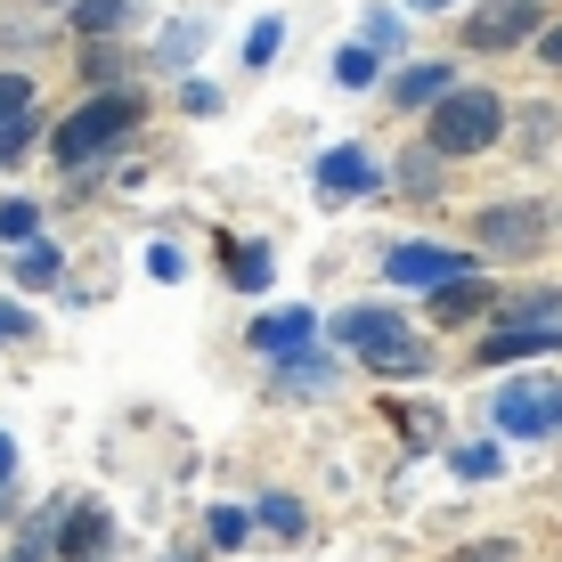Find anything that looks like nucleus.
<instances>
[{"label": "nucleus", "instance_id": "obj_5", "mask_svg": "<svg viewBox=\"0 0 562 562\" xmlns=\"http://www.w3.org/2000/svg\"><path fill=\"white\" fill-rule=\"evenodd\" d=\"M547 25H554L547 0H473V16L457 25V42H464V49H481V57H497V49L538 42Z\"/></svg>", "mask_w": 562, "mask_h": 562}, {"label": "nucleus", "instance_id": "obj_40", "mask_svg": "<svg viewBox=\"0 0 562 562\" xmlns=\"http://www.w3.org/2000/svg\"><path fill=\"white\" fill-rule=\"evenodd\" d=\"M416 9H457V0H416Z\"/></svg>", "mask_w": 562, "mask_h": 562}, {"label": "nucleus", "instance_id": "obj_37", "mask_svg": "<svg viewBox=\"0 0 562 562\" xmlns=\"http://www.w3.org/2000/svg\"><path fill=\"white\" fill-rule=\"evenodd\" d=\"M538 57H547V66L562 74V25H547V33H538Z\"/></svg>", "mask_w": 562, "mask_h": 562}, {"label": "nucleus", "instance_id": "obj_26", "mask_svg": "<svg viewBox=\"0 0 562 562\" xmlns=\"http://www.w3.org/2000/svg\"><path fill=\"white\" fill-rule=\"evenodd\" d=\"M254 521H261V530H278V538H302V506H294V497H261Z\"/></svg>", "mask_w": 562, "mask_h": 562}, {"label": "nucleus", "instance_id": "obj_13", "mask_svg": "<svg viewBox=\"0 0 562 562\" xmlns=\"http://www.w3.org/2000/svg\"><path fill=\"white\" fill-rule=\"evenodd\" d=\"M383 180L400 188V196H416V204H432L440 196V180H449V155H440L432 139H416V147H400V164L383 171Z\"/></svg>", "mask_w": 562, "mask_h": 562}, {"label": "nucleus", "instance_id": "obj_16", "mask_svg": "<svg viewBox=\"0 0 562 562\" xmlns=\"http://www.w3.org/2000/svg\"><path fill=\"white\" fill-rule=\"evenodd\" d=\"M285 367V375H278V392H294V400H310V392H335V375H342V367L335 359H318V351H294V359H278Z\"/></svg>", "mask_w": 562, "mask_h": 562}, {"label": "nucleus", "instance_id": "obj_2", "mask_svg": "<svg viewBox=\"0 0 562 562\" xmlns=\"http://www.w3.org/2000/svg\"><path fill=\"white\" fill-rule=\"evenodd\" d=\"M506 99H497L490 82H457L449 99H440L432 114H424V139H432L449 164H473V155H490L497 139H506Z\"/></svg>", "mask_w": 562, "mask_h": 562}, {"label": "nucleus", "instance_id": "obj_1", "mask_svg": "<svg viewBox=\"0 0 562 562\" xmlns=\"http://www.w3.org/2000/svg\"><path fill=\"white\" fill-rule=\"evenodd\" d=\"M139 114H147V99L139 90H99V99H82L74 114H57V131H49V164L57 171H90L99 155H114L139 131Z\"/></svg>", "mask_w": 562, "mask_h": 562}, {"label": "nucleus", "instance_id": "obj_32", "mask_svg": "<svg viewBox=\"0 0 562 562\" xmlns=\"http://www.w3.org/2000/svg\"><path fill=\"white\" fill-rule=\"evenodd\" d=\"M25 106H33V74L0 66V114H25Z\"/></svg>", "mask_w": 562, "mask_h": 562}, {"label": "nucleus", "instance_id": "obj_28", "mask_svg": "<svg viewBox=\"0 0 562 562\" xmlns=\"http://www.w3.org/2000/svg\"><path fill=\"white\" fill-rule=\"evenodd\" d=\"M278 42H285V16H261V25L245 33V66H269V57H278Z\"/></svg>", "mask_w": 562, "mask_h": 562}, {"label": "nucleus", "instance_id": "obj_15", "mask_svg": "<svg viewBox=\"0 0 562 562\" xmlns=\"http://www.w3.org/2000/svg\"><path fill=\"white\" fill-rule=\"evenodd\" d=\"M131 9H139V0H66V33L74 42H106V33L131 25Z\"/></svg>", "mask_w": 562, "mask_h": 562}, {"label": "nucleus", "instance_id": "obj_14", "mask_svg": "<svg viewBox=\"0 0 562 562\" xmlns=\"http://www.w3.org/2000/svg\"><path fill=\"white\" fill-rule=\"evenodd\" d=\"M318 342V310H269V318H254V351L261 359H294Z\"/></svg>", "mask_w": 562, "mask_h": 562}, {"label": "nucleus", "instance_id": "obj_38", "mask_svg": "<svg viewBox=\"0 0 562 562\" xmlns=\"http://www.w3.org/2000/svg\"><path fill=\"white\" fill-rule=\"evenodd\" d=\"M0 481H16V440L0 432Z\"/></svg>", "mask_w": 562, "mask_h": 562}, {"label": "nucleus", "instance_id": "obj_8", "mask_svg": "<svg viewBox=\"0 0 562 562\" xmlns=\"http://www.w3.org/2000/svg\"><path fill=\"white\" fill-rule=\"evenodd\" d=\"M449 90H457V66L449 57H424V66H400L392 82H383V99H392L400 114H432Z\"/></svg>", "mask_w": 562, "mask_h": 562}, {"label": "nucleus", "instance_id": "obj_20", "mask_svg": "<svg viewBox=\"0 0 562 562\" xmlns=\"http://www.w3.org/2000/svg\"><path fill=\"white\" fill-rule=\"evenodd\" d=\"M554 131H562V114H554V106H521L514 139H521V155H547V147H554Z\"/></svg>", "mask_w": 562, "mask_h": 562}, {"label": "nucleus", "instance_id": "obj_10", "mask_svg": "<svg viewBox=\"0 0 562 562\" xmlns=\"http://www.w3.org/2000/svg\"><path fill=\"white\" fill-rule=\"evenodd\" d=\"M375 180H383V164H375L367 147H326V155H318V196H335V204L367 196Z\"/></svg>", "mask_w": 562, "mask_h": 562}, {"label": "nucleus", "instance_id": "obj_17", "mask_svg": "<svg viewBox=\"0 0 562 562\" xmlns=\"http://www.w3.org/2000/svg\"><path fill=\"white\" fill-rule=\"evenodd\" d=\"M506 326H562V285H530L506 302Z\"/></svg>", "mask_w": 562, "mask_h": 562}, {"label": "nucleus", "instance_id": "obj_34", "mask_svg": "<svg viewBox=\"0 0 562 562\" xmlns=\"http://www.w3.org/2000/svg\"><path fill=\"white\" fill-rule=\"evenodd\" d=\"M0 342H33V310L25 302H0Z\"/></svg>", "mask_w": 562, "mask_h": 562}, {"label": "nucleus", "instance_id": "obj_12", "mask_svg": "<svg viewBox=\"0 0 562 562\" xmlns=\"http://www.w3.org/2000/svg\"><path fill=\"white\" fill-rule=\"evenodd\" d=\"M106 547H114L106 506H90V497H82V506H66V521H57V554H66V562H99Z\"/></svg>", "mask_w": 562, "mask_h": 562}, {"label": "nucleus", "instance_id": "obj_25", "mask_svg": "<svg viewBox=\"0 0 562 562\" xmlns=\"http://www.w3.org/2000/svg\"><path fill=\"white\" fill-rule=\"evenodd\" d=\"M196 49H204V25H171L164 42H155V66H188Z\"/></svg>", "mask_w": 562, "mask_h": 562}, {"label": "nucleus", "instance_id": "obj_6", "mask_svg": "<svg viewBox=\"0 0 562 562\" xmlns=\"http://www.w3.org/2000/svg\"><path fill=\"white\" fill-rule=\"evenodd\" d=\"M481 254H464V245H383V285H416V294H432V285H457L473 278Z\"/></svg>", "mask_w": 562, "mask_h": 562}, {"label": "nucleus", "instance_id": "obj_33", "mask_svg": "<svg viewBox=\"0 0 562 562\" xmlns=\"http://www.w3.org/2000/svg\"><path fill=\"white\" fill-rule=\"evenodd\" d=\"M82 66H90V82H114V74H123L131 57L114 49V33H106V42H90V57H82Z\"/></svg>", "mask_w": 562, "mask_h": 562}, {"label": "nucleus", "instance_id": "obj_11", "mask_svg": "<svg viewBox=\"0 0 562 562\" xmlns=\"http://www.w3.org/2000/svg\"><path fill=\"white\" fill-rule=\"evenodd\" d=\"M424 302H432V326H473V318H490V310H497V285L473 269V278H457V285H432Z\"/></svg>", "mask_w": 562, "mask_h": 562}, {"label": "nucleus", "instance_id": "obj_23", "mask_svg": "<svg viewBox=\"0 0 562 562\" xmlns=\"http://www.w3.org/2000/svg\"><path fill=\"white\" fill-rule=\"evenodd\" d=\"M228 278H237L245 294H261V285H269V254H261V245H228Z\"/></svg>", "mask_w": 562, "mask_h": 562}, {"label": "nucleus", "instance_id": "obj_30", "mask_svg": "<svg viewBox=\"0 0 562 562\" xmlns=\"http://www.w3.org/2000/svg\"><path fill=\"white\" fill-rule=\"evenodd\" d=\"M245 538H254V514H245V506H221V514H212V547H245Z\"/></svg>", "mask_w": 562, "mask_h": 562}, {"label": "nucleus", "instance_id": "obj_18", "mask_svg": "<svg viewBox=\"0 0 562 562\" xmlns=\"http://www.w3.org/2000/svg\"><path fill=\"white\" fill-rule=\"evenodd\" d=\"M33 139H42V123H33V106H25V114H0V171L33 164Z\"/></svg>", "mask_w": 562, "mask_h": 562}, {"label": "nucleus", "instance_id": "obj_27", "mask_svg": "<svg viewBox=\"0 0 562 562\" xmlns=\"http://www.w3.org/2000/svg\"><path fill=\"white\" fill-rule=\"evenodd\" d=\"M359 42H375L383 57H400V16H392V9H367V16H359Z\"/></svg>", "mask_w": 562, "mask_h": 562}, {"label": "nucleus", "instance_id": "obj_7", "mask_svg": "<svg viewBox=\"0 0 562 562\" xmlns=\"http://www.w3.org/2000/svg\"><path fill=\"white\" fill-rule=\"evenodd\" d=\"M408 335H416V326L400 318L392 302H359V310H342V318H335V342H342V351H359L367 367H375L383 351H400Z\"/></svg>", "mask_w": 562, "mask_h": 562}, {"label": "nucleus", "instance_id": "obj_24", "mask_svg": "<svg viewBox=\"0 0 562 562\" xmlns=\"http://www.w3.org/2000/svg\"><path fill=\"white\" fill-rule=\"evenodd\" d=\"M57 269H66V261H57V245H42V237H33L25 254H16V285H49Z\"/></svg>", "mask_w": 562, "mask_h": 562}, {"label": "nucleus", "instance_id": "obj_35", "mask_svg": "<svg viewBox=\"0 0 562 562\" xmlns=\"http://www.w3.org/2000/svg\"><path fill=\"white\" fill-rule=\"evenodd\" d=\"M147 269H155V278H188V254H180V245H155V254H147Z\"/></svg>", "mask_w": 562, "mask_h": 562}, {"label": "nucleus", "instance_id": "obj_36", "mask_svg": "<svg viewBox=\"0 0 562 562\" xmlns=\"http://www.w3.org/2000/svg\"><path fill=\"white\" fill-rule=\"evenodd\" d=\"M180 99H188V114H212V106H221V90H212V82H188Z\"/></svg>", "mask_w": 562, "mask_h": 562}, {"label": "nucleus", "instance_id": "obj_3", "mask_svg": "<svg viewBox=\"0 0 562 562\" xmlns=\"http://www.w3.org/2000/svg\"><path fill=\"white\" fill-rule=\"evenodd\" d=\"M547 237H554V204H538V196H506V204L473 212V254H490V261H530V254H547Z\"/></svg>", "mask_w": 562, "mask_h": 562}, {"label": "nucleus", "instance_id": "obj_9", "mask_svg": "<svg viewBox=\"0 0 562 562\" xmlns=\"http://www.w3.org/2000/svg\"><path fill=\"white\" fill-rule=\"evenodd\" d=\"M547 351H562V326H490L473 367H521V359H547Z\"/></svg>", "mask_w": 562, "mask_h": 562}, {"label": "nucleus", "instance_id": "obj_22", "mask_svg": "<svg viewBox=\"0 0 562 562\" xmlns=\"http://www.w3.org/2000/svg\"><path fill=\"white\" fill-rule=\"evenodd\" d=\"M0 237H9V245H33V237H42V204L9 196V204H0Z\"/></svg>", "mask_w": 562, "mask_h": 562}, {"label": "nucleus", "instance_id": "obj_31", "mask_svg": "<svg viewBox=\"0 0 562 562\" xmlns=\"http://www.w3.org/2000/svg\"><path fill=\"white\" fill-rule=\"evenodd\" d=\"M449 562H521V538H473V547H457Z\"/></svg>", "mask_w": 562, "mask_h": 562}, {"label": "nucleus", "instance_id": "obj_4", "mask_svg": "<svg viewBox=\"0 0 562 562\" xmlns=\"http://www.w3.org/2000/svg\"><path fill=\"white\" fill-rule=\"evenodd\" d=\"M490 424L506 440H554L562 432V375H514L490 400Z\"/></svg>", "mask_w": 562, "mask_h": 562}, {"label": "nucleus", "instance_id": "obj_39", "mask_svg": "<svg viewBox=\"0 0 562 562\" xmlns=\"http://www.w3.org/2000/svg\"><path fill=\"white\" fill-rule=\"evenodd\" d=\"M9 562H42V547H25V538H16V554Z\"/></svg>", "mask_w": 562, "mask_h": 562}, {"label": "nucleus", "instance_id": "obj_21", "mask_svg": "<svg viewBox=\"0 0 562 562\" xmlns=\"http://www.w3.org/2000/svg\"><path fill=\"white\" fill-rule=\"evenodd\" d=\"M375 375H432V342L408 335L400 351H383V359H375Z\"/></svg>", "mask_w": 562, "mask_h": 562}, {"label": "nucleus", "instance_id": "obj_19", "mask_svg": "<svg viewBox=\"0 0 562 562\" xmlns=\"http://www.w3.org/2000/svg\"><path fill=\"white\" fill-rule=\"evenodd\" d=\"M335 82H342V90H367V82H383V49H375V42H351V49L335 57Z\"/></svg>", "mask_w": 562, "mask_h": 562}, {"label": "nucleus", "instance_id": "obj_29", "mask_svg": "<svg viewBox=\"0 0 562 562\" xmlns=\"http://www.w3.org/2000/svg\"><path fill=\"white\" fill-rule=\"evenodd\" d=\"M449 464H457L464 481H490L497 473V449H490V440H464V449H449Z\"/></svg>", "mask_w": 562, "mask_h": 562}]
</instances>
